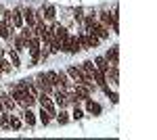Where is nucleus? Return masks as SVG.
I'll return each mask as SVG.
<instances>
[{
    "label": "nucleus",
    "mask_w": 157,
    "mask_h": 140,
    "mask_svg": "<svg viewBox=\"0 0 157 140\" xmlns=\"http://www.w3.org/2000/svg\"><path fill=\"white\" fill-rule=\"evenodd\" d=\"M69 117H71V119H75V121H78V119H84V117H86V111L80 107V103H78V105H73V111L69 113Z\"/></svg>",
    "instance_id": "dca6fc26"
},
{
    "label": "nucleus",
    "mask_w": 157,
    "mask_h": 140,
    "mask_svg": "<svg viewBox=\"0 0 157 140\" xmlns=\"http://www.w3.org/2000/svg\"><path fill=\"white\" fill-rule=\"evenodd\" d=\"M2 111H4V107H2V103H0V113H2Z\"/></svg>",
    "instance_id": "bb28decb"
},
{
    "label": "nucleus",
    "mask_w": 157,
    "mask_h": 140,
    "mask_svg": "<svg viewBox=\"0 0 157 140\" xmlns=\"http://www.w3.org/2000/svg\"><path fill=\"white\" fill-rule=\"evenodd\" d=\"M55 119H57V123H59V126H65V123H69V119H71V117H69V113H67L65 109H59V111H57V115H55Z\"/></svg>",
    "instance_id": "2eb2a0df"
},
{
    "label": "nucleus",
    "mask_w": 157,
    "mask_h": 140,
    "mask_svg": "<svg viewBox=\"0 0 157 140\" xmlns=\"http://www.w3.org/2000/svg\"><path fill=\"white\" fill-rule=\"evenodd\" d=\"M82 48H80V40H78V34H71V46H69V55H78Z\"/></svg>",
    "instance_id": "6ab92c4d"
},
{
    "label": "nucleus",
    "mask_w": 157,
    "mask_h": 140,
    "mask_svg": "<svg viewBox=\"0 0 157 140\" xmlns=\"http://www.w3.org/2000/svg\"><path fill=\"white\" fill-rule=\"evenodd\" d=\"M0 103H2V107H4V111H9V113H13V111H15V107H17L9 92H0Z\"/></svg>",
    "instance_id": "9d476101"
},
{
    "label": "nucleus",
    "mask_w": 157,
    "mask_h": 140,
    "mask_svg": "<svg viewBox=\"0 0 157 140\" xmlns=\"http://www.w3.org/2000/svg\"><path fill=\"white\" fill-rule=\"evenodd\" d=\"M2 57H6V50H4V48L0 46V59H2Z\"/></svg>",
    "instance_id": "a878e982"
},
{
    "label": "nucleus",
    "mask_w": 157,
    "mask_h": 140,
    "mask_svg": "<svg viewBox=\"0 0 157 140\" xmlns=\"http://www.w3.org/2000/svg\"><path fill=\"white\" fill-rule=\"evenodd\" d=\"M80 67H82V71H84L86 75H90V73H92V71L97 69V67H94V63H92V61H84V63H82V65H80Z\"/></svg>",
    "instance_id": "4be33fe9"
},
{
    "label": "nucleus",
    "mask_w": 157,
    "mask_h": 140,
    "mask_svg": "<svg viewBox=\"0 0 157 140\" xmlns=\"http://www.w3.org/2000/svg\"><path fill=\"white\" fill-rule=\"evenodd\" d=\"M21 13H23V23L34 29V25H36V11L27 6V9H21Z\"/></svg>",
    "instance_id": "1a4fd4ad"
},
{
    "label": "nucleus",
    "mask_w": 157,
    "mask_h": 140,
    "mask_svg": "<svg viewBox=\"0 0 157 140\" xmlns=\"http://www.w3.org/2000/svg\"><path fill=\"white\" fill-rule=\"evenodd\" d=\"M57 88L65 90V92H69V90L73 88V82L69 80L67 71H57Z\"/></svg>",
    "instance_id": "20e7f679"
},
{
    "label": "nucleus",
    "mask_w": 157,
    "mask_h": 140,
    "mask_svg": "<svg viewBox=\"0 0 157 140\" xmlns=\"http://www.w3.org/2000/svg\"><path fill=\"white\" fill-rule=\"evenodd\" d=\"M97 19H98L103 25H107V27H111V23H113V17H111V13H109V11L97 13Z\"/></svg>",
    "instance_id": "4468645a"
},
{
    "label": "nucleus",
    "mask_w": 157,
    "mask_h": 140,
    "mask_svg": "<svg viewBox=\"0 0 157 140\" xmlns=\"http://www.w3.org/2000/svg\"><path fill=\"white\" fill-rule=\"evenodd\" d=\"M40 15H42V19L44 21H57V9L52 6V4H44L42 6V11H40Z\"/></svg>",
    "instance_id": "6e6552de"
},
{
    "label": "nucleus",
    "mask_w": 157,
    "mask_h": 140,
    "mask_svg": "<svg viewBox=\"0 0 157 140\" xmlns=\"http://www.w3.org/2000/svg\"><path fill=\"white\" fill-rule=\"evenodd\" d=\"M86 42H88V48H98V44H101V40H98L94 34H86Z\"/></svg>",
    "instance_id": "aec40b11"
},
{
    "label": "nucleus",
    "mask_w": 157,
    "mask_h": 140,
    "mask_svg": "<svg viewBox=\"0 0 157 140\" xmlns=\"http://www.w3.org/2000/svg\"><path fill=\"white\" fill-rule=\"evenodd\" d=\"M9 117H11V113H9V111H2V113H0V128L4 130V132H9V130H11Z\"/></svg>",
    "instance_id": "a211bd4d"
},
{
    "label": "nucleus",
    "mask_w": 157,
    "mask_h": 140,
    "mask_svg": "<svg viewBox=\"0 0 157 140\" xmlns=\"http://www.w3.org/2000/svg\"><path fill=\"white\" fill-rule=\"evenodd\" d=\"M11 25L15 27V29H21L23 27V13H21V9L17 6V9H13L11 11Z\"/></svg>",
    "instance_id": "423d86ee"
},
{
    "label": "nucleus",
    "mask_w": 157,
    "mask_h": 140,
    "mask_svg": "<svg viewBox=\"0 0 157 140\" xmlns=\"http://www.w3.org/2000/svg\"><path fill=\"white\" fill-rule=\"evenodd\" d=\"M36 117H38V121H40L42 126H48V123H50V119H52V117H50L48 113H46V109H42V107H40V111L36 113Z\"/></svg>",
    "instance_id": "f3484780"
},
{
    "label": "nucleus",
    "mask_w": 157,
    "mask_h": 140,
    "mask_svg": "<svg viewBox=\"0 0 157 140\" xmlns=\"http://www.w3.org/2000/svg\"><path fill=\"white\" fill-rule=\"evenodd\" d=\"M86 34H94L98 40H101V42H103V40H107L109 36H111V34H109V27H107V25H103L101 21H98V19L94 21V25H92V27H90Z\"/></svg>",
    "instance_id": "f257e3e1"
},
{
    "label": "nucleus",
    "mask_w": 157,
    "mask_h": 140,
    "mask_svg": "<svg viewBox=\"0 0 157 140\" xmlns=\"http://www.w3.org/2000/svg\"><path fill=\"white\" fill-rule=\"evenodd\" d=\"M21 115H23V123L27 128H34L38 123V117H36V113L32 111V107H23V113H21Z\"/></svg>",
    "instance_id": "39448f33"
},
{
    "label": "nucleus",
    "mask_w": 157,
    "mask_h": 140,
    "mask_svg": "<svg viewBox=\"0 0 157 140\" xmlns=\"http://www.w3.org/2000/svg\"><path fill=\"white\" fill-rule=\"evenodd\" d=\"M13 44V48L17 50V52H23L25 50V40L21 38V34H17V36H13L11 38V42H9V46Z\"/></svg>",
    "instance_id": "ddd939ff"
},
{
    "label": "nucleus",
    "mask_w": 157,
    "mask_h": 140,
    "mask_svg": "<svg viewBox=\"0 0 157 140\" xmlns=\"http://www.w3.org/2000/svg\"><path fill=\"white\" fill-rule=\"evenodd\" d=\"M50 98H52V103L57 105V109H65V107L69 105V100H67V92H65V90H61V88H55Z\"/></svg>",
    "instance_id": "f03ea898"
},
{
    "label": "nucleus",
    "mask_w": 157,
    "mask_h": 140,
    "mask_svg": "<svg viewBox=\"0 0 157 140\" xmlns=\"http://www.w3.org/2000/svg\"><path fill=\"white\" fill-rule=\"evenodd\" d=\"M107 96L111 98V103H117V92H109Z\"/></svg>",
    "instance_id": "393cba45"
},
{
    "label": "nucleus",
    "mask_w": 157,
    "mask_h": 140,
    "mask_svg": "<svg viewBox=\"0 0 157 140\" xmlns=\"http://www.w3.org/2000/svg\"><path fill=\"white\" fill-rule=\"evenodd\" d=\"M105 59H107L111 65H120V46H117V44H115V46H111V48L107 50Z\"/></svg>",
    "instance_id": "9b49d317"
},
{
    "label": "nucleus",
    "mask_w": 157,
    "mask_h": 140,
    "mask_svg": "<svg viewBox=\"0 0 157 140\" xmlns=\"http://www.w3.org/2000/svg\"><path fill=\"white\" fill-rule=\"evenodd\" d=\"M6 57H9V61H11L13 69H19V67H21V59H19V52H17L15 48L9 46V50H6Z\"/></svg>",
    "instance_id": "f8f14e48"
},
{
    "label": "nucleus",
    "mask_w": 157,
    "mask_h": 140,
    "mask_svg": "<svg viewBox=\"0 0 157 140\" xmlns=\"http://www.w3.org/2000/svg\"><path fill=\"white\" fill-rule=\"evenodd\" d=\"M78 40H80V48H82V50H90V48H88V42H86L84 32H78Z\"/></svg>",
    "instance_id": "b1692460"
},
{
    "label": "nucleus",
    "mask_w": 157,
    "mask_h": 140,
    "mask_svg": "<svg viewBox=\"0 0 157 140\" xmlns=\"http://www.w3.org/2000/svg\"><path fill=\"white\" fill-rule=\"evenodd\" d=\"M44 75H46V80H48L50 86H52V88H57V71H46Z\"/></svg>",
    "instance_id": "5701e85b"
},
{
    "label": "nucleus",
    "mask_w": 157,
    "mask_h": 140,
    "mask_svg": "<svg viewBox=\"0 0 157 140\" xmlns=\"http://www.w3.org/2000/svg\"><path fill=\"white\" fill-rule=\"evenodd\" d=\"M9 123H11V130H13V132H19V130H21V119H19L17 115H11V117H9Z\"/></svg>",
    "instance_id": "412c9836"
},
{
    "label": "nucleus",
    "mask_w": 157,
    "mask_h": 140,
    "mask_svg": "<svg viewBox=\"0 0 157 140\" xmlns=\"http://www.w3.org/2000/svg\"><path fill=\"white\" fill-rule=\"evenodd\" d=\"M84 111L88 113V115L98 117L101 113H103V107L98 105V103L94 100V98H92V96H88V98H84Z\"/></svg>",
    "instance_id": "7ed1b4c3"
},
{
    "label": "nucleus",
    "mask_w": 157,
    "mask_h": 140,
    "mask_svg": "<svg viewBox=\"0 0 157 140\" xmlns=\"http://www.w3.org/2000/svg\"><path fill=\"white\" fill-rule=\"evenodd\" d=\"M92 63H94V67H97L98 71H103L105 75H107V73H109V69H111V63H109L107 59H105V55H97Z\"/></svg>",
    "instance_id": "0eeeda50"
}]
</instances>
